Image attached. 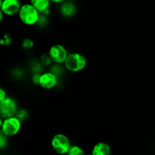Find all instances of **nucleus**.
I'll list each match as a JSON object with an SVG mask.
<instances>
[{
	"mask_svg": "<svg viewBox=\"0 0 155 155\" xmlns=\"http://www.w3.org/2000/svg\"><path fill=\"white\" fill-rule=\"evenodd\" d=\"M64 65L70 72H80L86 68L87 65V60L83 54L79 52L69 53Z\"/></svg>",
	"mask_w": 155,
	"mask_h": 155,
	"instance_id": "1",
	"label": "nucleus"
},
{
	"mask_svg": "<svg viewBox=\"0 0 155 155\" xmlns=\"http://www.w3.org/2000/svg\"><path fill=\"white\" fill-rule=\"evenodd\" d=\"M18 17L24 24L33 26L39 22V12L31 4H24L20 9Z\"/></svg>",
	"mask_w": 155,
	"mask_h": 155,
	"instance_id": "2",
	"label": "nucleus"
},
{
	"mask_svg": "<svg viewBox=\"0 0 155 155\" xmlns=\"http://www.w3.org/2000/svg\"><path fill=\"white\" fill-rule=\"evenodd\" d=\"M51 145L52 149L57 154L64 155L68 154L72 145H71L69 138L66 135L63 133H57L51 139Z\"/></svg>",
	"mask_w": 155,
	"mask_h": 155,
	"instance_id": "3",
	"label": "nucleus"
},
{
	"mask_svg": "<svg viewBox=\"0 0 155 155\" xmlns=\"http://www.w3.org/2000/svg\"><path fill=\"white\" fill-rule=\"evenodd\" d=\"M18 110V104L13 97L8 95L3 101H0V116L3 119L16 116Z\"/></svg>",
	"mask_w": 155,
	"mask_h": 155,
	"instance_id": "4",
	"label": "nucleus"
},
{
	"mask_svg": "<svg viewBox=\"0 0 155 155\" xmlns=\"http://www.w3.org/2000/svg\"><path fill=\"white\" fill-rule=\"evenodd\" d=\"M22 122L16 116L3 120L1 130L8 137H14L20 133Z\"/></svg>",
	"mask_w": 155,
	"mask_h": 155,
	"instance_id": "5",
	"label": "nucleus"
},
{
	"mask_svg": "<svg viewBox=\"0 0 155 155\" xmlns=\"http://www.w3.org/2000/svg\"><path fill=\"white\" fill-rule=\"evenodd\" d=\"M48 54L53 62L60 64L64 63L69 53L63 45L55 44L50 47Z\"/></svg>",
	"mask_w": 155,
	"mask_h": 155,
	"instance_id": "6",
	"label": "nucleus"
},
{
	"mask_svg": "<svg viewBox=\"0 0 155 155\" xmlns=\"http://www.w3.org/2000/svg\"><path fill=\"white\" fill-rule=\"evenodd\" d=\"M58 84V77L54 72L48 71L40 74L39 85L44 89H51Z\"/></svg>",
	"mask_w": 155,
	"mask_h": 155,
	"instance_id": "7",
	"label": "nucleus"
},
{
	"mask_svg": "<svg viewBox=\"0 0 155 155\" xmlns=\"http://www.w3.org/2000/svg\"><path fill=\"white\" fill-rule=\"evenodd\" d=\"M19 0H3L1 11L6 16H14L19 13L21 8Z\"/></svg>",
	"mask_w": 155,
	"mask_h": 155,
	"instance_id": "8",
	"label": "nucleus"
},
{
	"mask_svg": "<svg viewBox=\"0 0 155 155\" xmlns=\"http://www.w3.org/2000/svg\"><path fill=\"white\" fill-rule=\"evenodd\" d=\"M91 154L92 155H110L111 148L106 142H99L94 145Z\"/></svg>",
	"mask_w": 155,
	"mask_h": 155,
	"instance_id": "9",
	"label": "nucleus"
},
{
	"mask_svg": "<svg viewBox=\"0 0 155 155\" xmlns=\"http://www.w3.org/2000/svg\"><path fill=\"white\" fill-rule=\"evenodd\" d=\"M50 0H30V4L39 12H45L49 8Z\"/></svg>",
	"mask_w": 155,
	"mask_h": 155,
	"instance_id": "10",
	"label": "nucleus"
},
{
	"mask_svg": "<svg viewBox=\"0 0 155 155\" xmlns=\"http://www.w3.org/2000/svg\"><path fill=\"white\" fill-rule=\"evenodd\" d=\"M61 13L66 17H71L75 13V6L71 2H66L61 6Z\"/></svg>",
	"mask_w": 155,
	"mask_h": 155,
	"instance_id": "11",
	"label": "nucleus"
},
{
	"mask_svg": "<svg viewBox=\"0 0 155 155\" xmlns=\"http://www.w3.org/2000/svg\"><path fill=\"white\" fill-rule=\"evenodd\" d=\"M67 155H86V154L81 147L77 145H72Z\"/></svg>",
	"mask_w": 155,
	"mask_h": 155,
	"instance_id": "12",
	"label": "nucleus"
},
{
	"mask_svg": "<svg viewBox=\"0 0 155 155\" xmlns=\"http://www.w3.org/2000/svg\"><path fill=\"white\" fill-rule=\"evenodd\" d=\"M9 143V137L4 134L2 131L0 130V151L5 149Z\"/></svg>",
	"mask_w": 155,
	"mask_h": 155,
	"instance_id": "13",
	"label": "nucleus"
},
{
	"mask_svg": "<svg viewBox=\"0 0 155 155\" xmlns=\"http://www.w3.org/2000/svg\"><path fill=\"white\" fill-rule=\"evenodd\" d=\"M16 117L23 123L24 121L27 120L29 117V114L27 110H25V109H19L18 113H17Z\"/></svg>",
	"mask_w": 155,
	"mask_h": 155,
	"instance_id": "14",
	"label": "nucleus"
},
{
	"mask_svg": "<svg viewBox=\"0 0 155 155\" xmlns=\"http://www.w3.org/2000/svg\"><path fill=\"white\" fill-rule=\"evenodd\" d=\"M12 38L8 34H4L0 39V45H9L12 43Z\"/></svg>",
	"mask_w": 155,
	"mask_h": 155,
	"instance_id": "15",
	"label": "nucleus"
},
{
	"mask_svg": "<svg viewBox=\"0 0 155 155\" xmlns=\"http://www.w3.org/2000/svg\"><path fill=\"white\" fill-rule=\"evenodd\" d=\"M41 63H42V65L44 66H48V65L51 64V63L52 62L51 58L49 57L48 54H43L40 57Z\"/></svg>",
	"mask_w": 155,
	"mask_h": 155,
	"instance_id": "16",
	"label": "nucleus"
},
{
	"mask_svg": "<svg viewBox=\"0 0 155 155\" xmlns=\"http://www.w3.org/2000/svg\"><path fill=\"white\" fill-rule=\"evenodd\" d=\"M33 46V42L29 38H25L22 41V47L25 49H30Z\"/></svg>",
	"mask_w": 155,
	"mask_h": 155,
	"instance_id": "17",
	"label": "nucleus"
},
{
	"mask_svg": "<svg viewBox=\"0 0 155 155\" xmlns=\"http://www.w3.org/2000/svg\"><path fill=\"white\" fill-rule=\"evenodd\" d=\"M7 92L3 88L0 87V101H3L7 97Z\"/></svg>",
	"mask_w": 155,
	"mask_h": 155,
	"instance_id": "18",
	"label": "nucleus"
},
{
	"mask_svg": "<svg viewBox=\"0 0 155 155\" xmlns=\"http://www.w3.org/2000/svg\"><path fill=\"white\" fill-rule=\"evenodd\" d=\"M4 14L2 13V12L1 10H0V24H2V22L3 19H4Z\"/></svg>",
	"mask_w": 155,
	"mask_h": 155,
	"instance_id": "19",
	"label": "nucleus"
},
{
	"mask_svg": "<svg viewBox=\"0 0 155 155\" xmlns=\"http://www.w3.org/2000/svg\"><path fill=\"white\" fill-rule=\"evenodd\" d=\"M50 1H51V2H54V3H60V2H64V0H50Z\"/></svg>",
	"mask_w": 155,
	"mask_h": 155,
	"instance_id": "20",
	"label": "nucleus"
},
{
	"mask_svg": "<svg viewBox=\"0 0 155 155\" xmlns=\"http://www.w3.org/2000/svg\"><path fill=\"white\" fill-rule=\"evenodd\" d=\"M3 118L1 116H0V130H1V128H2V122H3Z\"/></svg>",
	"mask_w": 155,
	"mask_h": 155,
	"instance_id": "21",
	"label": "nucleus"
},
{
	"mask_svg": "<svg viewBox=\"0 0 155 155\" xmlns=\"http://www.w3.org/2000/svg\"><path fill=\"white\" fill-rule=\"evenodd\" d=\"M2 2H3V0H0V10H1L2 5Z\"/></svg>",
	"mask_w": 155,
	"mask_h": 155,
	"instance_id": "22",
	"label": "nucleus"
},
{
	"mask_svg": "<svg viewBox=\"0 0 155 155\" xmlns=\"http://www.w3.org/2000/svg\"><path fill=\"white\" fill-rule=\"evenodd\" d=\"M86 155H92V154H86Z\"/></svg>",
	"mask_w": 155,
	"mask_h": 155,
	"instance_id": "23",
	"label": "nucleus"
},
{
	"mask_svg": "<svg viewBox=\"0 0 155 155\" xmlns=\"http://www.w3.org/2000/svg\"><path fill=\"white\" fill-rule=\"evenodd\" d=\"M15 155H21V154H15Z\"/></svg>",
	"mask_w": 155,
	"mask_h": 155,
	"instance_id": "24",
	"label": "nucleus"
}]
</instances>
